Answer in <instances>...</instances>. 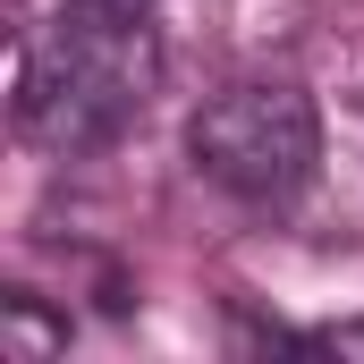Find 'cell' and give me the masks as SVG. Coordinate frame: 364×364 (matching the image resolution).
<instances>
[{
  "instance_id": "277c9868",
  "label": "cell",
  "mask_w": 364,
  "mask_h": 364,
  "mask_svg": "<svg viewBox=\"0 0 364 364\" xmlns=\"http://www.w3.org/2000/svg\"><path fill=\"white\" fill-rule=\"evenodd\" d=\"M314 348H331V356H364V322H348V331H322Z\"/></svg>"
},
{
  "instance_id": "7a4b0ae2",
  "label": "cell",
  "mask_w": 364,
  "mask_h": 364,
  "mask_svg": "<svg viewBox=\"0 0 364 364\" xmlns=\"http://www.w3.org/2000/svg\"><path fill=\"white\" fill-rule=\"evenodd\" d=\"M186 153L237 203H288L322 161V110L288 77H237L203 93V110L186 119Z\"/></svg>"
},
{
  "instance_id": "3957f363",
  "label": "cell",
  "mask_w": 364,
  "mask_h": 364,
  "mask_svg": "<svg viewBox=\"0 0 364 364\" xmlns=\"http://www.w3.org/2000/svg\"><path fill=\"white\" fill-rule=\"evenodd\" d=\"M68 348V314H51L43 296L9 288L0 296V356H60Z\"/></svg>"
},
{
  "instance_id": "5b68a950",
  "label": "cell",
  "mask_w": 364,
  "mask_h": 364,
  "mask_svg": "<svg viewBox=\"0 0 364 364\" xmlns=\"http://www.w3.org/2000/svg\"><path fill=\"white\" fill-rule=\"evenodd\" d=\"M110 9H153V0H110Z\"/></svg>"
},
{
  "instance_id": "6da1fadb",
  "label": "cell",
  "mask_w": 364,
  "mask_h": 364,
  "mask_svg": "<svg viewBox=\"0 0 364 364\" xmlns=\"http://www.w3.org/2000/svg\"><path fill=\"white\" fill-rule=\"evenodd\" d=\"M153 85H161L153 9L68 0L17 51V136L43 153H93L144 119Z\"/></svg>"
}]
</instances>
